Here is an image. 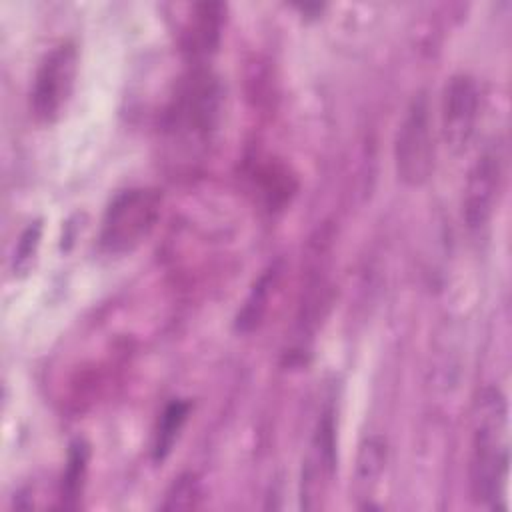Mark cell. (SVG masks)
<instances>
[{
    "label": "cell",
    "instance_id": "10",
    "mask_svg": "<svg viewBox=\"0 0 512 512\" xmlns=\"http://www.w3.org/2000/svg\"><path fill=\"white\" fill-rule=\"evenodd\" d=\"M280 276H282V268L278 262L260 274V278L252 286L250 294L244 300V306L240 308V312L236 316V328L240 332H250V330L258 328V324L262 322V318L268 312V304L278 286Z\"/></svg>",
    "mask_w": 512,
    "mask_h": 512
},
{
    "label": "cell",
    "instance_id": "15",
    "mask_svg": "<svg viewBox=\"0 0 512 512\" xmlns=\"http://www.w3.org/2000/svg\"><path fill=\"white\" fill-rule=\"evenodd\" d=\"M40 238H42V222L40 220L30 222L14 246V254H12V272L14 274H24L30 270L32 260L40 246Z\"/></svg>",
    "mask_w": 512,
    "mask_h": 512
},
{
    "label": "cell",
    "instance_id": "8",
    "mask_svg": "<svg viewBox=\"0 0 512 512\" xmlns=\"http://www.w3.org/2000/svg\"><path fill=\"white\" fill-rule=\"evenodd\" d=\"M334 420L326 412L310 440L300 474V502L302 508H320V498L326 494L334 472Z\"/></svg>",
    "mask_w": 512,
    "mask_h": 512
},
{
    "label": "cell",
    "instance_id": "1",
    "mask_svg": "<svg viewBox=\"0 0 512 512\" xmlns=\"http://www.w3.org/2000/svg\"><path fill=\"white\" fill-rule=\"evenodd\" d=\"M508 404L504 394L486 386L472 410L470 438V494L478 506L504 508V492L510 464Z\"/></svg>",
    "mask_w": 512,
    "mask_h": 512
},
{
    "label": "cell",
    "instance_id": "9",
    "mask_svg": "<svg viewBox=\"0 0 512 512\" xmlns=\"http://www.w3.org/2000/svg\"><path fill=\"white\" fill-rule=\"evenodd\" d=\"M224 14L226 6L220 2H198L190 8V16L182 32V44L192 58L200 60L216 50L222 34Z\"/></svg>",
    "mask_w": 512,
    "mask_h": 512
},
{
    "label": "cell",
    "instance_id": "3",
    "mask_svg": "<svg viewBox=\"0 0 512 512\" xmlns=\"http://www.w3.org/2000/svg\"><path fill=\"white\" fill-rule=\"evenodd\" d=\"M394 168L406 186H422L434 170V134L430 104L424 90L416 92L394 136Z\"/></svg>",
    "mask_w": 512,
    "mask_h": 512
},
{
    "label": "cell",
    "instance_id": "2",
    "mask_svg": "<svg viewBox=\"0 0 512 512\" xmlns=\"http://www.w3.org/2000/svg\"><path fill=\"white\" fill-rule=\"evenodd\" d=\"M162 194L156 188L134 186L120 190L106 206L98 244L106 254L122 256L136 250L160 218Z\"/></svg>",
    "mask_w": 512,
    "mask_h": 512
},
{
    "label": "cell",
    "instance_id": "5",
    "mask_svg": "<svg viewBox=\"0 0 512 512\" xmlns=\"http://www.w3.org/2000/svg\"><path fill=\"white\" fill-rule=\"evenodd\" d=\"M480 116V88L468 72L452 74L440 100V134L452 154H462L474 140Z\"/></svg>",
    "mask_w": 512,
    "mask_h": 512
},
{
    "label": "cell",
    "instance_id": "6",
    "mask_svg": "<svg viewBox=\"0 0 512 512\" xmlns=\"http://www.w3.org/2000/svg\"><path fill=\"white\" fill-rule=\"evenodd\" d=\"M504 182V154L498 144H488L468 170L462 218L470 232H480L488 226Z\"/></svg>",
    "mask_w": 512,
    "mask_h": 512
},
{
    "label": "cell",
    "instance_id": "13",
    "mask_svg": "<svg viewBox=\"0 0 512 512\" xmlns=\"http://www.w3.org/2000/svg\"><path fill=\"white\" fill-rule=\"evenodd\" d=\"M88 470V446L82 440H76L66 458L62 488H60V504L64 508H78L84 492V478Z\"/></svg>",
    "mask_w": 512,
    "mask_h": 512
},
{
    "label": "cell",
    "instance_id": "14",
    "mask_svg": "<svg viewBox=\"0 0 512 512\" xmlns=\"http://www.w3.org/2000/svg\"><path fill=\"white\" fill-rule=\"evenodd\" d=\"M200 498H202V490H200L198 478L194 474H182L168 488L160 508L162 510H190V508L198 506Z\"/></svg>",
    "mask_w": 512,
    "mask_h": 512
},
{
    "label": "cell",
    "instance_id": "4",
    "mask_svg": "<svg viewBox=\"0 0 512 512\" xmlns=\"http://www.w3.org/2000/svg\"><path fill=\"white\" fill-rule=\"evenodd\" d=\"M78 74V48L66 40L50 48L32 78L30 110L38 122L50 124L66 110Z\"/></svg>",
    "mask_w": 512,
    "mask_h": 512
},
{
    "label": "cell",
    "instance_id": "12",
    "mask_svg": "<svg viewBox=\"0 0 512 512\" xmlns=\"http://www.w3.org/2000/svg\"><path fill=\"white\" fill-rule=\"evenodd\" d=\"M188 412H190L188 402L172 400L160 414L154 436H152V458L156 462L166 460V456L172 452L174 442L178 440V434L188 418Z\"/></svg>",
    "mask_w": 512,
    "mask_h": 512
},
{
    "label": "cell",
    "instance_id": "11",
    "mask_svg": "<svg viewBox=\"0 0 512 512\" xmlns=\"http://www.w3.org/2000/svg\"><path fill=\"white\" fill-rule=\"evenodd\" d=\"M386 466V442L380 436H370L360 444L356 470H354V490L362 500H370L374 488Z\"/></svg>",
    "mask_w": 512,
    "mask_h": 512
},
{
    "label": "cell",
    "instance_id": "7",
    "mask_svg": "<svg viewBox=\"0 0 512 512\" xmlns=\"http://www.w3.org/2000/svg\"><path fill=\"white\" fill-rule=\"evenodd\" d=\"M218 108L220 90L216 78L206 70H194L174 96L168 112L170 128L180 134L202 136L214 126Z\"/></svg>",
    "mask_w": 512,
    "mask_h": 512
}]
</instances>
